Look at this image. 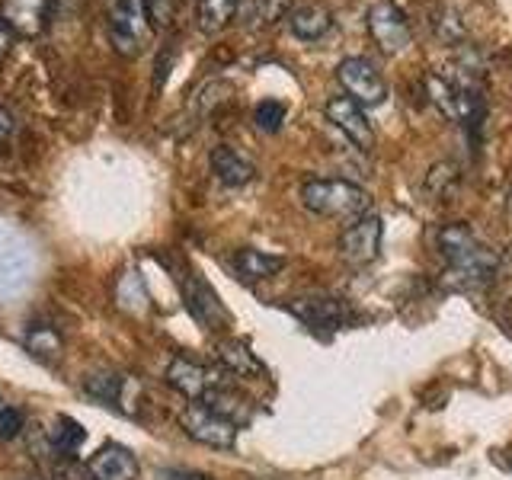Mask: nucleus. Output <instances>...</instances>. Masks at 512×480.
Listing matches in <instances>:
<instances>
[{
	"label": "nucleus",
	"instance_id": "nucleus-15",
	"mask_svg": "<svg viewBox=\"0 0 512 480\" xmlns=\"http://www.w3.org/2000/svg\"><path fill=\"white\" fill-rule=\"evenodd\" d=\"M282 266H285L282 256L263 253V250H256V247H240V250L231 253V269H234V276H240L244 282H263V279H272Z\"/></svg>",
	"mask_w": 512,
	"mask_h": 480
},
{
	"label": "nucleus",
	"instance_id": "nucleus-6",
	"mask_svg": "<svg viewBox=\"0 0 512 480\" xmlns=\"http://www.w3.org/2000/svg\"><path fill=\"white\" fill-rule=\"evenodd\" d=\"M381 234H384L381 218L375 212H365L346 224L336 247H340V256L349 266H368L381 253Z\"/></svg>",
	"mask_w": 512,
	"mask_h": 480
},
{
	"label": "nucleus",
	"instance_id": "nucleus-16",
	"mask_svg": "<svg viewBox=\"0 0 512 480\" xmlns=\"http://www.w3.org/2000/svg\"><path fill=\"white\" fill-rule=\"evenodd\" d=\"M212 173L224 186H247L253 180L256 167H253V160H247L240 151L228 148V144H218L212 151Z\"/></svg>",
	"mask_w": 512,
	"mask_h": 480
},
{
	"label": "nucleus",
	"instance_id": "nucleus-26",
	"mask_svg": "<svg viewBox=\"0 0 512 480\" xmlns=\"http://www.w3.org/2000/svg\"><path fill=\"white\" fill-rule=\"evenodd\" d=\"M455 180H458V173H455V164H436L429 170V176H426V189H429V196H445L448 189L455 186Z\"/></svg>",
	"mask_w": 512,
	"mask_h": 480
},
{
	"label": "nucleus",
	"instance_id": "nucleus-19",
	"mask_svg": "<svg viewBox=\"0 0 512 480\" xmlns=\"http://www.w3.org/2000/svg\"><path fill=\"white\" fill-rule=\"evenodd\" d=\"M23 346L29 356H36L39 362H58L64 352V336L52 327V324H32L23 333Z\"/></svg>",
	"mask_w": 512,
	"mask_h": 480
},
{
	"label": "nucleus",
	"instance_id": "nucleus-31",
	"mask_svg": "<svg viewBox=\"0 0 512 480\" xmlns=\"http://www.w3.org/2000/svg\"><path fill=\"white\" fill-rule=\"evenodd\" d=\"M10 135H13V116H10L4 106H0V144H4Z\"/></svg>",
	"mask_w": 512,
	"mask_h": 480
},
{
	"label": "nucleus",
	"instance_id": "nucleus-25",
	"mask_svg": "<svg viewBox=\"0 0 512 480\" xmlns=\"http://www.w3.org/2000/svg\"><path fill=\"white\" fill-rule=\"evenodd\" d=\"M253 122L263 128V132H279L285 122V103L279 100H260L253 109Z\"/></svg>",
	"mask_w": 512,
	"mask_h": 480
},
{
	"label": "nucleus",
	"instance_id": "nucleus-28",
	"mask_svg": "<svg viewBox=\"0 0 512 480\" xmlns=\"http://www.w3.org/2000/svg\"><path fill=\"white\" fill-rule=\"evenodd\" d=\"M26 416L23 410H16L10 404H0V439H16L23 432Z\"/></svg>",
	"mask_w": 512,
	"mask_h": 480
},
{
	"label": "nucleus",
	"instance_id": "nucleus-2",
	"mask_svg": "<svg viewBox=\"0 0 512 480\" xmlns=\"http://www.w3.org/2000/svg\"><path fill=\"white\" fill-rule=\"evenodd\" d=\"M301 205L324 218H359L372 208V196L359 186L340 180V176H311L301 186Z\"/></svg>",
	"mask_w": 512,
	"mask_h": 480
},
{
	"label": "nucleus",
	"instance_id": "nucleus-4",
	"mask_svg": "<svg viewBox=\"0 0 512 480\" xmlns=\"http://www.w3.org/2000/svg\"><path fill=\"white\" fill-rule=\"evenodd\" d=\"M336 80H340L349 100H356L359 106H381L388 100V84H384L381 71L362 55L343 58L336 64Z\"/></svg>",
	"mask_w": 512,
	"mask_h": 480
},
{
	"label": "nucleus",
	"instance_id": "nucleus-22",
	"mask_svg": "<svg viewBox=\"0 0 512 480\" xmlns=\"http://www.w3.org/2000/svg\"><path fill=\"white\" fill-rule=\"evenodd\" d=\"M237 13H244V20H250V26H266L282 20L288 13V0H244Z\"/></svg>",
	"mask_w": 512,
	"mask_h": 480
},
{
	"label": "nucleus",
	"instance_id": "nucleus-20",
	"mask_svg": "<svg viewBox=\"0 0 512 480\" xmlns=\"http://www.w3.org/2000/svg\"><path fill=\"white\" fill-rule=\"evenodd\" d=\"M240 4H244V0H199V10H196L199 32H205V36L221 32L237 16Z\"/></svg>",
	"mask_w": 512,
	"mask_h": 480
},
{
	"label": "nucleus",
	"instance_id": "nucleus-9",
	"mask_svg": "<svg viewBox=\"0 0 512 480\" xmlns=\"http://www.w3.org/2000/svg\"><path fill=\"white\" fill-rule=\"evenodd\" d=\"M324 112H327V119L340 128V132L356 144V148H362V151H368L375 144V128H372V122H368V116H365V109L356 103V100H349V96L343 93V96H330L327 100V106H324Z\"/></svg>",
	"mask_w": 512,
	"mask_h": 480
},
{
	"label": "nucleus",
	"instance_id": "nucleus-3",
	"mask_svg": "<svg viewBox=\"0 0 512 480\" xmlns=\"http://www.w3.org/2000/svg\"><path fill=\"white\" fill-rule=\"evenodd\" d=\"M106 32L119 55H138L151 39V23L144 0H106Z\"/></svg>",
	"mask_w": 512,
	"mask_h": 480
},
{
	"label": "nucleus",
	"instance_id": "nucleus-12",
	"mask_svg": "<svg viewBox=\"0 0 512 480\" xmlns=\"http://www.w3.org/2000/svg\"><path fill=\"white\" fill-rule=\"evenodd\" d=\"M0 16H4V23L13 29V36L32 39L48 26L52 0H4V4H0Z\"/></svg>",
	"mask_w": 512,
	"mask_h": 480
},
{
	"label": "nucleus",
	"instance_id": "nucleus-7",
	"mask_svg": "<svg viewBox=\"0 0 512 480\" xmlns=\"http://www.w3.org/2000/svg\"><path fill=\"white\" fill-rule=\"evenodd\" d=\"M368 32H372L375 45L384 55H397L410 45L407 13L400 10L394 0H378V4L368 10Z\"/></svg>",
	"mask_w": 512,
	"mask_h": 480
},
{
	"label": "nucleus",
	"instance_id": "nucleus-30",
	"mask_svg": "<svg viewBox=\"0 0 512 480\" xmlns=\"http://www.w3.org/2000/svg\"><path fill=\"white\" fill-rule=\"evenodd\" d=\"M10 45H13V29L4 23V16H0V61L10 55Z\"/></svg>",
	"mask_w": 512,
	"mask_h": 480
},
{
	"label": "nucleus",
	"instance_id": "nucleus-14",
	"mask_svg": "<svg viewBox=\"0 0 512 480\" xmlns=\"http://www.w3.org/2000/svg\"><path fill=\"white\" fill-rule=\"evenodd\" d=\"M288 26H292L295 39H301V42H317V39H324L327 32H330L333 13L324 4H317V0H308V4L288 10Z\"/></svg>",
	"mask_w": 512,
	"mask_h": 480
},
{
	"label": "nucleus",
	"instance_id": "nucleus-1",
	"mask_svg": "<svg viewBox=\"0 0 512 480\" xmlns=\"http://www.w3.org/2000/svg\"><path fill=\"white\" fill-rule=\"evenodd\" d=\"M436 244H439V253L445 256L448 272H452L461 285H484L500 272V256H496V250L480 244L468 224H461V221L445 224L436 234Z\"/></svg>",
	"mask_w": 512,
	"mask_h": 480
},
{
	"label": "nucleus",
	"instance_id": "nucleus-13",
	"mask_svg": "<svg viewBox=\"0 0 512 480\" xmlns=\"http://www.w3.org/2000/svg\"><path fill=\"white\" fill-rule=\"evenodd\" d=\"M138 458L125 445H103L90 458V477L93 480H138Z\"/></svg>",
	"mask_w": 512,
	"mask_h": 480
},
{
	"label": "nucleus",
	"instance_id": "nucleus-23",
	"mask_svg": "<svg viewBox=\"0 0 512 480\" xmlns=\"http://www.w3.org/2000/svg\"><path fill=\"white\" fill-rule=\"evenodd\" d=\"M432 32H436L442 42H461L468 36V26H464V16L455 7H439L432 13Z\"/></svg>",
	"mask_w": 512,
	"mask_h": 480
},
{
	"label": "nucleus",
	"instance_id": "nucleus-10",
	"mask_svg": "<svg viewBox=\"0 0 512 480\" xmlns=\"http://www.w3.org/2000/svg\"><path fill=\"white\" fill-rule=\"evenodd\" d=\"M218 381H221L218 372H212L208 365L189 359V356H173L167 365V384L189 400H202Z\"/></svg>",
	"mask_w": 512,
	"mask_h": 480
},
{
	"label": "nucleus",
	"instance_id": "nucleus-18",
	"mask_svg": "<svg viewBox=\"0 0 512 480\" xmlns=\"http://www.w3.org/2000/svg\"><path fill=\"white\" fill-rule=\"evenodd\" d=\"M215 352H218V362L228 368L231 375H240V378L266 375V365L256 359V352L244 340H221Z\"/></svg>",
	"mask_w": 512,
	"mask_h": 480
},
{
	"label": "nucleus",
	"instance_id": "nucleus-21",
	"mask_svg": "<svg viewBox=\"0 0 512 480\" xmlns=\"http://www.w3.org/2000/svg\"><path fill=\"white\" fill-rule=\"evenodd\" d=\"M87 439V432L84 426H80L77 420H71V416H58L55 426L48 429V442H52L61 455H74L80 445H84Z\"/></svg>",
	"mask_w": 512,
	"mask_h": 480
},
{
	"label": "nucleus",
	"instance_id": "nucleus-11",
	"mask_svg": "<svg viewBox=\"0 0 512 480\" xmlns=\"http://www.w3.org/2000/svg\"><path fill=\"white\" fill-rule=\"evenodd\" d=\"M285 308L311 330H340L349 320V311L340 298H295Z\"/></svg>",
	"mask_w": 512,
	"mask_h": 480
},
{
	"label": "nucleus",
	"instance_id": "nucleus-17",
	"mask_svg": "<svg viewBox=\"0 0 512 480\" xmlns=\"http://www.w3.org/2000/svg\"><path fill=\"white\" fill-rule=\"evenodd\" d=\"M26 266H29V253L23 250L20 237L0 231V292H10L13 285L23 282Z\"/></svg>",
	"mask_w": 512,
	"mask_h": 480
},
{
	"label": "nucleus",
	"instance_id": "nucleus-27",
	"mask_svg": "<svg viewBox=\"0 0 512 480\" xmlns=\"http://www.w3.org/2000/svg\"><path fill=\"white\" fill-rule=\"evenodd\" d=\"M144 13H148V23L164 29L170 26L173 13H176V0H144Z\"/></svg>",
	"mask_w": 512,
	"mask_h": 480
},
{
	"label": "nucleus",
	"instance_id": "nucleus-24",
	"mask_svg": "<svg viewBox=\"0 0 512 480\" xmlns=\"http://www.w3.org/2000/svg\"><path fill=\"white\" fill-rule=\"evenodd\" d=\"M122 384H125L122 375L109 372V375H90L84 388H87V394L106 400V404H116V400L122 397Z\"/></svg>",
	"mask_w": 512,
	"mask_h": 480
},
{
	"label": "nucleus",
	"instance_id": "nucleus-29",
	"mask_svg": "<svg viewBox=\"0 0 512 480\" xmlns=\"http://www.w3.org/2000/svg\"><path fill=\"white\" fill-rule=\"evenodd\" d=\"M157 480H212V477H205V474H199V471L164 468V471H157Z\"/></svg>",
	"mask_w": 512,
	"mask_h": 480
},
{
	"label": "nucleus",
	"instance_id": "nucleus-5",
	"mask_svg": "<svg viewBox=\"0 0 512 480\" xmlns=\"http://www.w3.org/2000/svg\"><path fill=\"white\" fill-rule=\"evenodd\" d=\"M180 426L186 429L189 439H196L199 445H208V448H218V452H228L237 442V426L231 420H224L212 407H205L202 400H192L180 413Z\"/></svg>",
	"mask_w": 512,
	"mask_h": 480
},
{
	"label": "nucleus",
	"instance_id": "nucleus-8",
	"mask_svg": "<svg viewBox=\"0 0 512 480\" xmlns=\"http://www.w3.org/2000/svg\"><path fill=\"white\" fill-rule=\"evenodd\" d=\"M180 285H183V295H186V304H189V314L199 320L205 330H221V324L228 320L224 314L221 301L215 295V288L205 282V276L196 269H186V276H180Z\"/></svg>",
	"mask_w": 512,
	"mask_h": 480
}]
</instances>
